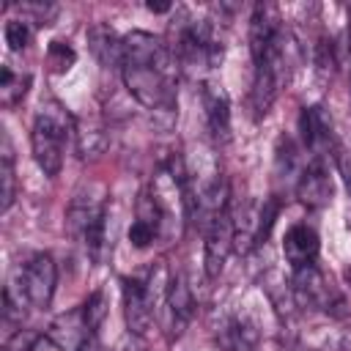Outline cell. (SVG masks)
<instances>
[{
  "label": "cell",
  "mask_w": 351,
  "mask_h": 351,
  "mask_svg": "<svg viewBox=\"0 0 351 351\" xmlns=\"http://www.w3.org/2000/svg\"><path fill=\"white\" fill-rule=\"evenodd\" d=\"M299 132H302V143L313 154V159H324L329 151H335V123H332V115L321 104L302 110Z\"/></svg>",
  "instance_id": "cell-5"
},
{
  "label": "cell",
  "mask_w": 351,
  "mask_h": 351,
  "mask_svg": "<svg viewBox=\"0 0 351 351\" xmlns=\"http://www.w3.org/2000/svg\"><path fill=\"white\" fill-rule=\"evenodd\" d=\"M107 310H110V299H107V291H104V288L93 291V293L85 299L82 313H85V321H88V326H90L93 332H99V326L104 324Z\"/></svg>",
  "instance_id": "cell-15"
},
{
  "label": "cell",
  "mask_w": 351,
  "mask_h": 351,
  "mask_svg": "<svg viewBox=\"0 0 351 351\" xmlns=\"http://www.w3.org/2000/svg\"><path fill=\"white\" fill-rule=\"evenodd\" d=\"M0 181H3L0 208L8 211L16 197V176H14V148H11V140L5 132H3V151H0Z\"/></svg>",
  "instance_id": "cell-13"
},
{
  "label": "cell",
  "mask_w": 351,
  "mask_h": 351,
  "mask_svg": "<svg viewBox=\"0 0 351 351\" xmlns=\"http://www.w3.org/2000/svg\"><path fill=\"white\" fill-rule=\"evenodd\" d=\"M88 41H90V52L96 55V60L110 69V66H118L123 63V38H118L107 25H93L88 30Z\"/></svg>",
  "instance_id": "cell-12"
},
{
  "label": "cell",
  "mask_w": 351,
  "mask_h": 351,
  "mask_svg": "<svg viewBox=\"0 0 351 351\" xmlns=\"http://www.w3.org/2000/svg\"><path fill=\"white\" fill-rule=\"evenodd\" d=\"M47 60H49L52 71L63 74V71H69V69L74 66L77 52H74V47H71V44H66V41H52V44H49V49H47Z\"/></svg>",
  "instance_id": "cell-17"
},
{
  "label": "cell",
  "mask_w": 351,
  "mask_h": 351,
  "mask_svg": "<svg viewBox=\"0 0 351 351\" xmlns=\"http://www.w3.org/2000/svg\"><path fill=\"white\" fill-rule=\"evenodd\" d=\"M165 307H167V315H170V324H167L170 340H178L184 335V329L189 326L192 315H195V296H192V291H189V285H186V280L181 274H176L170 280V291H167Z\"/></svg>",
  "instance_id": "cell-9"
},
{
  "label": "cell",
  "mask_w": 351,
  "mask_h": 351,
  "mask_svg": "<svg viewBox=\"0 0 351 351\" xmlns=\"http://www.w3.org/2000/svg\"><path fill=\"white\" fill-rule=\"evenodd\" d=\"M145 8H148L151 14H167V11H173V3H154V0H148Z\"/></svg>",
  "instance_id": "cell-26"
},
{
  "label": "cell",
  "mask_w": 351,
  "mask_h": 351,
  "mask_svg": "<svg viewBox=\"0 0 351 351\" xmlns=\"http://www.w3.org/2000/svg\"><path fill=\"white\" fill-rule=\"evenodd\" d=\"M156 236H159V230H156L154 225L143 222V219H134V222H132V228H129V241H132L137 250L148 247V244H151Z\"/></svg>",
  "instance_id": "cell-22"
},
{
  "label": "cell",
  "mask_w": 351,
  "mask_h": 351,
  "mask_svg": "<svg viewBox=\"0 0 351 351\" xmlns=\"http://www.w3.org/2000/svg\"><path fill=\"white\" fill-rule=\"evenodd\" d=\"M3 36L11 52H22L30 44V25L25 19H8L3 27Z\"/></svg>",
  "instance_id": "cell-18"
},
{
  "label": "cell",
  "mask_w": 351,
  "mask_h": 351,
  "mask_svg": "<svg viewBox=\"0 0 351 351\" xmlns=\"http://www.w3.org/2000/svg\"><path fill=\"white\" fill-rule=\"evenodd\" d=\"M348 41H351V5H348Z\"/></svg>",
  "instance_id": "cell-27"
},
{
  "label": "cell",
  "mask_w": 351,
  "mask_h": 351,
  "mask_svg": "<svg viewBox=\"0 0 351 351\" xmlns=\"http://www.w3.org/2000/svg\"><path fill=\"white\" fill-rule=\"evenodd\" d=\"M332 176L324 165V159H310V165L299 173V181H296V197L310 206V208H321L332 200Z\"/></svg>",
  "instance_id": "cell-7"
},
{
  "label": "cell",
  "mask_w": 351,
  "mask_h": 351,
  "mask_svg": "<svg viewBox=\"0 0 351 351\" xmlns=\"http://www.w3.org/2000/svg\"><path fill=\"white\" fill-rule=\"evenodd\" d=\"M335 66H337V60H335V44H332V38L324 36L318 41V47H315V71L326 80V77L335 74Z\"/></svg>",
  "instance_id": "cell-20"
},
{
  "label": "cell",
  "mask_w": 351,
  "mask_h": 351,
  "mask_svg": "<svg viewBox=\"0 0 351 351\" xmlns=\"http://www.w3.org/2000/svg\"><path fill=\"white\" fill-rule=\"evenodd\" d=\"M236 247V230H233V211L230 206L214 217V222L206 228V252H203V266L206 277L217 280L228 263L230 250Z\"/></svg>",
  "instance_id": "cell-3"
},
{
  "label": "cell",
  "mask_w": 351,
  "mask_h": 351,
  "mask_svg": "<svg viewBox=\"0 0 351 351\" xmlns=\"http://www.w3.org/2000/svg\"><path fill=\"white\" fill-rule=\"evenodd\" d=\"M30 77L27 74H16L11 66H3L0 71V101L3 107H14L22 101V96L27 93Z\"/></svg>",
  "instance_id": "cell-14"
},
{
  "label": "cell",
  "mask_w": 351,
  "mask_h": 351,
  "mask_svg": "<svg viewBox=\"0 0 351 351\" xmlns=\"http://www.w3.org/2000/svg\"><path fill=\"white\" fill-rule=\"evenodd\" d=\"M335 162H337V173L343 176V184H346L348 197H351V154L337 151V154H335Z\"/></svg>",
  "instance_id": "cell-25"
},
{
  "label": "cell",
  "mask_w": 351,
  "mask_h": 351,
  "mask_svg": "<svg viewBox=\"0 0 351 351\" xmlns=\"http://www.w3.org/2000/svg\"><path fill=\"white\" fill-rule=\"evenodd\" d=\"M74 132V121L66 112V107L55 99L41 101L36 121H33V132H30V145H33V159L41 167V173L47 178H55L63 167V151L66 143Z\"/></svg>",
  "instance_id": "cell-1"
},
{
  "label": "cell",
  "mask_w": 351,
  "mask_h": 351,
  "mask_svg": "<svg viewBox=\"0 0 351 351\" xmlns=\"http://www.w3.org/2000/svg\"><path fill=\"white\" fill-rule=\"evenodd\" d=\"M277 214H280V200L277 197H266L258 208V233H255V247L263 244L277 222Z\"/></svg>",
  "instance_id": "cell-16"
},
{
  "label": "cell",
  "mask_w": 351,
  "mask_h": 351,
  "mask_svg": "<svg viewBox=\"0 0 351 351\" xmlns=\"http://www.w3.org/2000/svg\"><path fill=\"white\" fill-rule=\"evenodd\" d=\"M121 291H123V315H126V326L134 335H145V329L154 321V307L148 302L145 293V282L137 277H121Z\"/></svg>",
  "instance_id": "cell-6"
},
{
  "label": "cell",
  "mask_w": 351,
  "mask_h": 351,
  "mask_svg": "<svg viewBox=\"0 0 351 351\" xmlns=\"http://www.w3.org/2000/svg\"><path fill=\"white\" fill-rule=\"evenodd\" d=\"M318 250H321V241H318V233L310 228V225H291L285 239H282V252H285V261L296 269H304V266H313L315 258H318Z\"/></svg>",
  "instance_id": "cell-10"
},
{
  "label": "cell",
  "mask_w": 351,
  "mask_h": 351,
  "mask_svg": "<svg viewBox=\"0 0 351 351\" xmlns=\"http://www.w3.org/2000/svg\"><path fill=\"white\" fill-rule=\"evenodd\" d=\"M93 337H96V332L88 326L82 307H74V310L58 315L47 329V340L58 351H90Z\"/></svg>",
  "instance_id": "cell-4"
},
{
  "label": "cell",
  "mask_w": 351,
  "mask_h": 351,
  "mask_svg": "<svg viewBox=\"0 0 351 351\" xmlns=\"http://www.w3.org/2000/svg\"><path fill=\"white\" fill-rule=\"evenodd\" d=\"M115 351H148L143 335H134V332H126L118 343H115Z\"/></svg>",
  "instance_id": "cell-24"
},
{
  "label": "cell",
  "mask_w": 351,
  "mask_h": 351,
  "mask_svg": "<svg viewBox=\"0 0 351 351\" xmlns=\"http://www.w3.org/2000/svg\"><path fill=\"white\" fill-rule=\"evenodd\" d=\"M293 165H296V148H293V143L288 140V137H280V143H277V156H274V167H277V173H291L293 170Z\"/></svg>",
  "instance_id": "cell-23"
},
{
  "label": "cell",
  "mask_w": 351,
  "mask_h": 351,
  "mask_svg": "<svg viewBox=\"0 0 351 351\" xmlns=\"http://www.w3.org/2000/svg\"><path fill=\"white\" fill-rule=\"evenodd\" d=\"M19 280H22V288H25V293H27V302H30L36 310H47L49 302H52V296H55V282H58L55 258H52L49 252H36V255L25 263Z\"/></svg>",
  "instance_id": "cell-2"
},
{
  "label": "cell",
  "mask_w": 351,
  "mask_h": 351,
  "mask_svg": "<svg viewBox=\"0 0 351 351\" xmlns=\"http://www.w3.org/2000/svg\"><path fill=\"white\" fill-rule=\"evenodd\" d=\"M282 30L280 25V14L271 3H258L250 19V52H252V63L258 58H263V52L269 49V44L274 41V36Z\"/></svg>",
  "instance_id": "cell-11"
},
{
  "label": "cell",
  "mask_w": 351,
  "mask_h": 351,
  "mask_svg": "<svg viewBox=\"0 0 351 351\" xmlns=\"http://www.w3.org/2000/svg\"><path fill=\"white\" fill-rule=\"evenodd\" d=\"M203 107H206V123L214 137V143L225 145L230 140V99L222 85L217 82H203Z\"/></svg>",
  "instance_id": "cell-8"
},
{
  "label": "cell",
  "mask_w": 351,
  "mask_h": 351,
  "mask_svg": "<svg viewBox=\"0 0 351 351\" xmlns=\"http://www.w3.org/2000/svg\"><path fill=\"white\" fill-rule=\"evenodd\" d=\"M104 148H107V137L99 129L80 132V137H77V154L82 159H96L99 154H104Z\"/></svg>",
  "instance_id": "cell-19"
},
{
  "label": "cell",
  "mask_w": 351,
  "mask_h": 351,
  "mask_svg": "<svg viewBox=\"0 0 351 351\" xmlns=\"http://www.w3.org/2000/svg\"><path fill=\"white\" fill-rule=\"evenodd\" d=\"M41 340H44V337H41L36 329H16V332L8 337L5 351H36Z\"/></svg>",
  "instance_id": "cell-21"
}]
</instances>
